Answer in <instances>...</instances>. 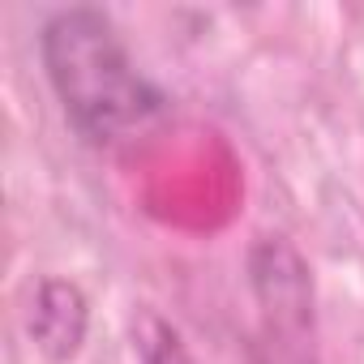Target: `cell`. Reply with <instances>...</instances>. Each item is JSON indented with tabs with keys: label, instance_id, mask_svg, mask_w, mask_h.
Segmentation results:
<instances>
[{
	"label": "cell",
	"instance_id": "cell-1",
	"mask_svg": "<svg viewBox=\"0 0 364 364\" xmlns=\"http://www.w3.org/2000/svg\"><path fill=\"white\" fill-rule=\"evenodd\" d=\"M39 52L69 124L95 146L129 137L163 107V95L133 69L112 18L99 9L52 14L43 22Z\"/></svg>",
	"mask_w": 364,
	"mask_h": 364
},
{
	"label": "cell",
	"instance_id": "cell-2",
	"mask_svg": "<svg viewBox=\"0 0 364 364\" xmlns=\"http://www.w3.org/2000/svg\"><path fill=\"white\" fill-rule=\"evenodd\" d=\"M86 296L77 283H65V279H48L39 283L35 291V304H31V338L39 343V351L56 364L73 360L82 351V338H86Z\"/></svg>",
	"mask_w": 364,
	"mask_h": 364
},
{
	"label": "cell",
	"instance_id": "cell-3",
	"mask_svg": "<svg viewBox=\"0 0 364 364\" xmlns=\"http://www.w3.org/2000/svg\"><path fill=\"white\" fill-rule=\"evenodd\" d=\"M133 351L141 364H193L189 347L180 343V330L167 326L159 313H141L133 321Z\"/></svg>",
	"mask_w": 364,
	"mask_h": 364
}]
</instances>
